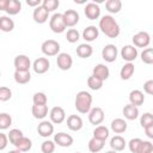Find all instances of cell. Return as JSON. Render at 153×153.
Segmentation results:
<instances>
[{
    "label": "cell",
    "mask_w": 153,
    "mask_h": 153,
    "mask_svg": "<svg viewBox=\"0 0 153 153\" xmlns=\"http://www.w3.org/2000/svg\"><path fill=\"white\" fill-rule=\"evenodd\" d=\"M99 29H100V31L105 36H108L110 38H116L120 35V32H121V29H120L118 23L110 14L103 16L99 19Z\"/></svg>",
    "instance_id": "cell-1"
},
{
    "label": "cell",
    "mask_w": 153,
    "mask_h": 153,
    "mask_svg": "<svg viewBox=\"0 0 153 153\" xmlns=\"http://www.w3.org/2000/svg\"><path fill=\"white\" fill-rule=\"evenodd\" d=\"M75 109L80 114H88L91 110L92 105V96L87 91H79L75 96V102H74Z\"/></svg>",
    "instance_id": "cell-2"
},
{
    "label": "cell",
    "mask_w": 153,
    "mask_h": 153,
    "mask_svg": "<svg viewBox=\"0 0 153 153\" xmlns=\"http://www.w3.org/2000/svg\"><path fill=\"white\" fill-rule=\"evenodd\" d=\"M41 50L45 56H56L60 54V43L55 39H47L42 43Z\"/></svg>",
    "instance_id": "cell-3"
},
{
    "label": "cell",
    "mask_w": 153,
    "mask_h": 153,
    "mask_svg": "<svg viewBox=\"0 0 153 153\" xmlns=\"http://www.w3.org/2000/svg\"><path fill=\"white\" fill-rule=\"evenodd\" d=\"M49 26L53 32L55 33H62L66 30V24L63 20L62 13H54L49 20Z\"/></svg>",
    "instance_id": "cell-4"
},
{
    "label": "cell",
    "mask_w": 153,
    "mask_h": 153,
    "mask_svg": "<svg viewBox=\"0 0 153 153\" xmlns=\"http://www.w3.org/2000/svg\"><path fill=\"white\" fill-rule=\"evenodd\" d=\"M133 44L136 48H146L149 45L151 42V36L147 31H139L133 36Z\"/></svg>",
    "instance_id": "cell-5"
},
{
    "label": "cell",
    "mask_w": 153,
    "mask_h": 153,
    "mask_svg": "<svg viewBox=\"0 0 153 153\" xmlns=\"http://www.w3.org/2000/svg\"><path fill=\"white\" fill-rule=\"evenodd\" d=\"M13 65H14V68L16 71H20V72H25V71H30V67H31V61H30V57L24 55V54H19L14 57V61H13Z\"/></svg>",
    "instance_id": "cell-6"
},
{
    "label": "cell",
    "mask_w": 153,
    "mask_h": 153,
    "mask_svg": "<svg viewBox=\"0 0 153 153\" xmlns=\"http://www.w3.org/2000/svg\"><path fill=\"white\" fill-rule=\"evenodd\" d=\"M105 118V115H104V111L102 108L99 106H96V108H92L90 111H88V121L93 126H99Z\"/></svg>",
    "instance_id": "cell-7"
},
{
    "label": "cell",
    "mask_w": 153,
    "mask_h": 153,
    "mask_svg": "<svg viewBox=\"0 0 153 153\" xmlns=\"http://www.w3.org/2000/svg\"><path fill=\"white\" fill-rule=\"evenodd\" d=\"M117 55H118V50H117V47L115 44H106L102 49V57L106 62H114V61H116Z\"/></svg>",
    "instance_id": "cell-8"
},
{
    "label": "cell",
    "mask_w": 153,
    "mask_h": 153,
    "mask_svg": "<svg viewBox=\"0 0 153 153\" xmlns=\"http://www.w3.org/2000/svg\"><path fill=\"white\" fill-rule=\"evenodd\" d=\"M56 65L61 71H68L72 68L73 59L67 53H60L56 57Z\"/></svg>",
    "instance_id": "cell-9"
},
{
    "label": "cell",
    "mask_w": 153,
    "mask_h": 153,
    "mask_svg": "<svg viewBox=\"0 0 153 153\" xmlns=\"http://www.w3.org/2000/svg\"><path fill=\"white\" fill-rule=\"evenodd\" d=\"M49 117L51 123L60 124L66 120V112L61 106H54L49 111Z\"/></svg>",
    "instance_id": "cell-10"
},
{
    "label": "cell",
    "mask_w": 153,
    "mask_h": 153,
    "mask_svg": "<svg viewBox=\"0 0 153 153\" xmlns=\"http://www.w3.org/2000/svg\"><path fill=\"white\" fill-rule=\"evenodd\" d=\"M54 142H55V145H57L60 147H69L73 145L74 139L69 134L60 131V133L54 135Z\"/></svg>",
    "instance_id": "cell-11"
},
{
    "label": "cell",
    "mask_w": 153,
    "mask_h": 153,
    "mask_svg": "<svg viewBox=\"0 0 153 153\" xmlns=\"http://www.w3.org/2000/svg\"><path fill=\"white\" fill-rule=\"evenodd\" d=\"M121 56L127 62H133L137 57V48L131 44H127L121 49Z\"/></svg>",
    "instance_id": "cell-12"
},
{
    "label": "cell",
    "mask_w": 153,
    "mask_h": 153,
    "mask_svg": "<svg viewBox=\"0 0 153 153\" xmlns=\"http://www.w3.org/2000/svg\"><path fill=\"white\" fill-rule=\"evenodd\" d=\"M84 12H85L86 18L90 19V20H96V19H98L100 17V7L94 2L86 4Z\"/></svg>",
    "instance_id": "cell-13"
},
{
    "label": "cell",
    "mask_w": 153,
    "mask_h": 153,
    "mask_svg": "<svg viewBox=\"0 0 153 153\" xmlns=\"http://www.w3.org/2000/svg\"><path fill=\"white\" fill-rule=\"evenodd\" d=\"M63 16V20L66 24V27H73L74 25H76L79 23V13L75 10H67L62 13Z\"/></svg>",
    "instance_id": "cell-14"
},
{
    "label": "cell",
    "mask_w": 153,
    "mask_h": 153,
    "mask_svg": "<svg viewBox=\"0 0 153 153\" xmlns=\"http://www.w3.org/2000/svg\"><path fill=\"white\" fill-rule=\"evenodd\" d=\"M49 67H50V62L47 57H38L32 63V68L37 74H44L45 72H48Z\"/></svg>",
    "instance_id": "cell-15"
},
{
    "label": "cell",
    "mask_w": 153,
    "mask_h": 153,
    "mask_svg": "<svg viewBox=\"0 0 153 153\" xmlns=\"http://www.w3.org/2000/svg\"><path fill=\"white\" fill-rule=\"evenodd\" d=\"M37 133L42 137H48L54 133V124L50 121L43 120L38 126H37Z\"/></svg>",
    "instance_id": "cell-16"
},
{
    "label": "cell",
    "mask_w": 153,
    "mask_h": 153,
    "mask_svg": "<svg viewBox=\"0 0 153 153\" xmlns=\"http://www.w3.org/2000/svg\"><path fill=\"white\" fill-rule=\"evenodd\" d=\"M32 17H33V20L38 24H44L47 20H48V17H49V12L41 5L38 7H36L33 10V13H32Z\"/></svg>",
    "instance_id": "cell-17"
},
{
    "label": "cell",
    "mask_w": 153,
    "mask_h": 153,
    "mask_svg": "<svg viewBox=\"0 0 153 153\" xmlns=\"http://www.w3.org/2000/svg\"><path fill=\"white\" fill-rule=\"evenodd\" d=\"M92 74H93L94 76L102 79V80L104 81V80L109 79V76H110V71H109V68H108L105 65H103V63H98V65H96V66L93 67Z\"/></svg>",
    "instance_id": "cell-18"
},
{
    "label": "cell",
    "mask_w": 153,
    "mask_h": 153,
    "mask_svg": "<svg viewBox=\"0 0 153 153\" xmlns=\"http://www.w3.org/2000/svg\"><path fill=\"white\" fill-rule=\"evenodd\" d=\"M82 126H84V123H82V120H81L80 116H78V115L68 116V118H67V127L71 130L78 131V130H80L82 128Z\"/></svg>",
    "instance_id": "cell-19"
},
{
    "label": "cell",
    "mask_w": 153,
    "mask_h": 153,
    "mask_svg": "<svg viewBox=\"0 0 153 153\" xmlns=\"http://www.w3.org/2000/svg\"><path fill=\"white\" fill-rule=\"evenodd\" d=\"M129 104H131V105H134V106H140V105H142L143 104V102H145V96H143V93L140 91V90H133V91H130V93H129Z\"/></svg>",
    "instance_id": "cell-20"
},
{
    "label": "cell",
    "mask_w": 153,
    "mask_h": 153,
    "mask_svg": "<svg viewBox=\"0 0 153 153\" xmlns=\"http://www.w3.org/2000/svg\"><path fill=\"white\" fill-rule=\"evenodd\" d=\"M126 145H127V142H126L124 137H122L121 135H115V136L111 137V140H110V147H111V149L115 151V152H121V151H123V149L126 148Z\"/></svg>",
    "instance_id": "cell-21"
},
{
    "label": "cell",
    "mask_w": 153,
    "mask_h": 153,
    "mask_svg": "<svg viewBox=\"0 0 153 153\" xmlns=\"http://www.w3.org/2000/svg\"><path fill=\"white\" fill-rule=\"evenodd\" d=\"M98 35H99V30H98V27H96L93 25L87 26L82 31V38L85 41H87V42H92V41L97 39L98 38Z\"/></svg>",
    "instance_id": "cell-22"
},
{
    "label": "cell",
    "mask_w": 153,
    "mask_h": 153,
    "mask_svg": "<svg viewBox=\"0 0 153 153\" xmlns=\"http://www.w3.org/2000/svg\"><path fill=\"white\" fill-rule=\"evenodd\" d=\"M122 112H123L124 117L127 120H129V121H134V120H136L139 117V108H136V106H134L131 104L124 105Z\"/></svg>",
    "instance_id": "cell-23"
},
{
    "label": "cell",
    "mask_w": 153,
    "mask_h": 153,
    "mask_svg": "<svg viewBox=\"0 0 153 153\" xmlns=\"http://www.w3.org/2000/svg\"><path fill=\"white\" fill-rule=\"evenodd\" d=\"M110 127H111V130H112L114 133H116V134H122V133H124V131L127 130L128 124H127V122H126L123 118H115V120H112Z\"/></svg>",
    "instance_id": "cell-24"
},
{
    "label": "cell",
    "mask_w": 153,
    "mask_h": 153,
    "mask_svg": "<svg viewBox=\"0 0 153 153\" xmlns=\"http://www.w3.org/2000/svg\"><path fill=\"white\" fill-rule=\"evenodd\" d=\"M135 72V67L131 62H127L123 65V67L120 71V76L122 80H129Z\"/></svg>",
    "instance_id": "cell-25"
},
{
    "label": "cell",
    "mask_w": 153,
    "mask_h": 153,
    "mask_svg": "<svg viewBox=\"0 0 153 153\" xmlns=\"http://www.w3.org/2000/svg\"><path fill=\"white\" fill-rule=\"evenodd\" d=\"M14 146H16V149H18L19 152H27V151H30L31 147H32V141H31L29 137L23 136V137H20V139L14 143Z\"/></svg>",
    "instance_id": "cell-26"
},
{
    "label": "cell",
    "mask_w": 153,
    "mask_h": 153,
    "mask_svg": "<svg viewBox=\"0 0 153 153\" xmlns=\"http://www.w3.org/2000/svg\"><path fill=\"white\" fill-rule=\"evenodd\" d=\"M92 53H93V49H92V47H91L90 44H87V43H81V44H79L78 48H76V55H78L79 57H81V59H87V57H90V56L92 55Z\"/></svg>",
    "instance_id": "cell-27"
},
{
    "label": "cell",
    "mask_w": 153,
    "mask_h": 153,
    "mask_svg": "<svg viewBox=\"0 0 153 153\" xmlns=\"http://www.w3.org/2000/svg\"><path fill=\"white\" fill-rule=\"evenodd\" d=\"M13 78H14V81L17 84H22L23 85V84H27L31 80V74H30V71H25V72L14 71Z\"/></svg>",
    "instance_id": "cell-28"
},
{
    "label": "cell",
    "mask_w": 153,
    "mask_h": 153,
    "mask_svg": "<svg viewBox=\"0 0 153 153\" xmlns=\"http://www.w3.org/2000/svg\"><path fill=\"white\" fill-rule=\"evenodd\" d=\"M14 29V22L8 16L0 17V30L4 32H11Z\"/></svg>",
    "instance_id": "cell-29"
},
{
    "label": "cell",
    "mask_w": 153,
    "mask_h": 153,
    "mask_svg": "<svg viewBox=\"0 0 153 153\" xmlns=\"http://www.w3.org/2000/svg\"><path fill=\"white\" fill-rule=\"evenodd\" d=\"M32 115L37 120H43L48 115V105H32Z\"/></svg>",
    "instance_id": "cell-30"
},
{
    "label": "cell",
    "mask_w": 153,
    "mask_h": 153,
    "mask_svg": "<svg viewBox=\"0 0 153 153\" xmlns=\"http://www.w3.org/2000/svg\"><path fill=\"white\" fill-rule=\"evenodd\" d=\"M22 10V2L19 0H8L7 2V7H6V12L10 16H16Z\"/></svg>",
    "instance_id": "cell-31"
},
{
    "label": "cell",
    "mask_w": 153,
    "mask_h": 153,
    "mask_svg": "<svg viewBox=\"0 0 153 153\" xmlns=\"http://www.w3.org/2000/svg\"><path fill=\"white\" fill-rule=\"evenodd\" d=\"M93 137L100 141H105L109 137V129L105 126H97L93 130Z\"/></svg>",
    "instance_id": "cell-32"
},
{
    "label": "cell",
    "mask_w": 153,
    "mask_h": 153,
    "mask_svg": "<svg viewBox=\"0 0 153 153\" xmlns=\"http://www.w3.org/2000/svg\"><path fill=\"white\" fill-rule=\"evenodd\" d=\"M104 145H105V141H100L96 137H92L88 141V151L92 153H98L104 148Z\"/></svg>",
    "instance_id": "cell-33"
},
{
    "label": "cell",
    "mask_w": 153,
    "mask_h": 153,
    "mask_svg": "<svg viewBox=\"0 0 153 153\" xmlns=\"http://www.w3.org/2000/svg\"><path fill=\"white\" fill-rule=\"evenodd\" d=\"M105 8L110 13H118L122 8V2L121 0H108L105 2Z\"/></svg>",
    "instance_id": "cell-34"
},
{
    "label": "cell",
    "mask_w": 153,
    "mask_h": 153,
    "mask_svg": "<svg viewBox=\"0 0 153 153\" xmlns=\"http://www.w3.org/2000/svg\"><path fill=\"white\" fill-rule=\"evenodd\" d=\"M103 82H104V81H103L102 79L94 76L93 74H92L91 76H88V79H87V86H88L91 90H93V91L100 90L102 86H103Z\"/></svg>",
    "instance_id": "cell-35"
},
{
    "label": "cell",
    "mask_w": 153,
    "mask_h": 153,
    "mask_svg": "<svg viewBox=\"0 0 153 153\" xmlns=\"http://www.w3.org/2000/svg\"><path fill=\"white\" fill-rule=\"evenodd\" d=\"M11 124H12L11 115L7 112H1L0 114V130H5V129L10 128Z\"/></svg>",
    "instance_id": "cell-36"
},
{
    "label": "cell",
    "mask_w": 153,
    "mask_h": 153,
    "mask_svg": "<svg viewBox=\"0 0 153 153\" xmlns=\"http://www.w3.org/2000/svg\"><path fill=\"white\" fill-rule=\"evenodd\" d=\"M142 141L141 139L139 137H134L131 139L129 142H128V147H129V151L131 153H140V149H141V146H142Z\"/></svg>",
    "instance_id": "cell-37"
},
{
    "label": "cell",
    "mask_w": 153,
    "mask_h": 153,
    "mask_svg": "<svg viewBox=\"0 0 153 153\" xmlns=\"http://www.w3.org/2000/svg\"><path fill=\"white\" fill-rule=\"evenodd\" d=\"M23 136H24L23 131H22L20 129H17V128L11 129L10 133L7 134V139L10 140V142H11L12 145H14V143H16L20 137H23Z\"/></svg>",
    "instance_id": "cell-38"
},
{
    "label": "cell",
    "mask_w": 153,
    "mask_h": 153,
    "mask_svg": "<svg viewBox=\"0 0 153 153\" xmlns=\"http://www.w3.org/2000/svg\"><path fill=\"white\" fill-rule=\"evenodd\" d=\"M141 60L146 65H152L153 63V49L152 48H146L141 53Z\"/></svg>",
    "instance_id": "cell-39"
},
{
    "label": "cell",
    "mask_w": 153,
    "mask_h": 153,
    "mask_svg": "<svg viewBox=\"0 0 153 153\" xmlns=\"http://www.w3.org/2000/svg\"><path fill=\"white\" fill-rule=\"evenodd\" d=\"M32 100H33L35 105H47L48 98L44 92H36L32 97Z\"/></svg>",
    "instance_id": "cell-40"
},
{
    "label": "cell",
    "mask_w": 153,
    "mask_h": 153,
    "mask_svg": "<svg viewBox=\"0 0 153 153\" xmlns=\"http://www.w3.org/2000/svg\"><path fill=\"white\" fill-rule=\"evenodd\" d=\"M41 151L42 153H54L55 151V142L51 140H45L41 145Z\"/></svg>",
    "instance_id": "cell-41"
},
{
    "label": "cell",
    "mask_w": 153,
    "mask_h": 153,
    "mask_svg": "<svg viewBox=\"0 0 153 153\" xmlns=\"http://www.w3.org/2000/svg\"><path fill=\"white\" fill-rule=\"evenodd\" d=\"M66 38H67V41L69 43H75L80 38V33H79V31L76 29H69L67 31V33H66Z\"/></svg>",
    "instance_id": "cell-42"
},
{
    "label": "cell",
    "mask_w": 153,
    "mask_h": 153,
    "mask_svg": "<svg viewBox=\"0 0 153 153\" xmlns=\"http://www.w3.org/2000/svg\"><path fill=\"white\" fill-rule=\"evenodd\" d=\"M59 5H60L59 0H43V1H42V6H43L48 12L55 11V10L59 7Z\"/></svg>",
    "instance_id": "cell-43"
},
{
    "label": "cell",
    "mask_w": 153,
    "mask_h": 153,
    "mask_svg": "<svg viewBox=\"0 0 153 153\" xmlns=\"http://www.w3.org/2000/svg\"><path fill=\"white\" fill-rule=\"evenodd\" d=\"M12 97V91L7 86H0V102H7Z\"/></svg>",
    "instance_id": "cell-44"
},
{
    "label": "cell",
    "mask_w": 153,
    "mask_h": 153,
    "mask_svg": "<svg viewBox=\"0 0 153 153\" xmlns=\"http://www.w3.org/2000/svg\"><path fill=\"white\" fill-rule=\"evenodd\" d=\"M153 123V115L151 112H145L143 115H141L140 117V124L142 128H146L147 126Z\"/></svg>",
    "instance_id": "cell-45"
},
{
    "label": "cell",
    "mask_w": 153,
    "mask_h": 153,
    "mask_svg": "<svg viewBox=\"0 0 153 153\" xmlns=\"http://www.w3.org/2000/svg\"><path fill=\"white\" fill-rule=\"evenodd\" d=\"M140 153H153V145L151 141H142Z\"/></svg>",
    "instance_id": "cell-46"
},
{
    "label": "cell",
    "mask_w": 153,
    "mask_h": 153,
    "mask_svg": "<svg viewBox=\"0 0 153 153\" xmlns=\"http://www.w3.org/2000/svg\"><path fill=\"white\" fill-rule=\"evenodd\" d=\"M143 91L147 93V94H153V80H147L145 84H143Z\"/></svg>",
    "instance_id": "cell-47"
},
{
    "label": "cell",
    "mask_w": 153,
    "mask_h": 153,
    "mask_svg": "<svg viewBox=\"0 0 153 153\" xmlns=\"http://www.w3.org/2000/svg\"><path fill=\"white\" fill-rule=\"evenodd\" d=\"M8 145V139L7 135L4 133H0V151H4Z\"/></svg>",
    "instance_id": "cell-48"
},
{
    "label": "cell",
    "mask_w": 153,
    "mask_h": 153,
    "mask_svg": "<svg viewBox=\"0 0 153 153\" xmlns=\"http://www.w3.org/2000/svg\"><path fill=\"white\" fill-rule=\"evenodd\" d=\"M145 129V133H146V135L149 137V139H153V123L152 124H149V126H147L146 128H143Z\"/></svg>",
    "instance_id": "cell-49"
},
{
    "label": "cell",
    "mask_w": 153,
    "mask_h": 153,
    "mask_svg": "<svg viewBox=\"0 0 153 153\" xmlns=\"http://www.w3.org/2000/svg\"><path fill=\"white\" fill-rule=\"evenodd\" d=\"M26 4H27L29 6L36 8V7H38V6L42 5V1H41V0H26Z\"/></svg>",
    "instance_id": "cell-50"
},
{
    "label": "cell",
    "mask_w": 153,
    "mask_h": 153,
    "mask_svg": "<svg viewBox=\"0 0 153 153\" xmlns=\"http://www.w3.org/2000/svg\"><path fill=\"white\" fill-rule=\"evenodd\" d=\"M8 0H0V11H6Z\"/></svg>",
    "instance_id": "cell-51"
},
{
    "label": "cell",
    "mask_w": 153,
    "mask_h": 153,
    "mask_svg": "<svg viewBox=\"0 0 153 153\" xmlns=\"http://www.w3.org/2000/svg\"><path fill=\"white\" fill-rule=\"evenodd\" d=\"M8 153H22V152H19L18 149H12V151H10Z\"/></svg>",
    "instance_id": "cell-52"
},
{
    "label": "cell",
    "mask_w": 153,
    "mask_h": 153,
    "mask_svg": "<svg viewBox=\"0 0 153 153\" xmlns=\"http://www.w3.org/2000/svg\"><path fill=\"white\" fill-rule=\"evenodd\" d=\"M105 153H117V152H115V151H108V152H105Z\"/></svg>",
    "instance_id": "cell-53"
},
{
    "label": "cell",
    "mask_w": 153,
    "mask_h": 153,
    "mask_svg": "<svg viewBox=\"0 0 153 153\" xmlns=\"http://www.w3.org/2000/svg\"><path fill=\"white\" fill-rule=\"evenodd\" d=\"M75 153H80V152H75Z\"/></svg>",
    "instance_id": "cell-54"
},
{
    "label": "cell",
    "mask_w": 153,
    "mask_h": 153,
    "mask_svg": "<svg viewBox=\"0 0 153 153\" xmlns=\"http://www.w3.org/2000/svg\"><path fill=\"white\" fill-rule=\"evenodd\" d=\"M0 76H1V73H0Z\"/></svg>",
    "instance_id": "cell-55"
}]
</instances>
